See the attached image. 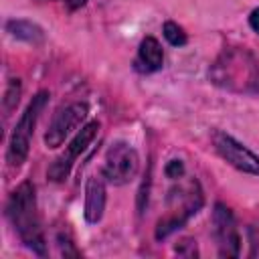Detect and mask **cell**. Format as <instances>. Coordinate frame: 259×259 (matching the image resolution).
Masks as SVG:
<instances>
[{"instance_id":"cell-10","label":"cell","mask_w":259,"mask_h":259,"mask_svg":"<svg viewBox=\"0 0 259 259\" xmlns=\"http://www.w3.org/2000/svg\"><path fill=\"white\" fill-rule=\"evenodd\" d=\"M103 174L89 176L85 182V200H83V217L89 225H97L103 219L105 204H107V188H105Z\"/></svg>"},{"instance_id":"cell-1","label":"cell","mask_w":259,"mask_h":259,"mask_svg":"<svg viewBox=\"0 0 259 259\" xmlns=\"http://www.w3.org/2000/svg\"><path fill=\"white\" fill-rule=\"evenodd\" d=\"M4 212L20 243L40 257L47 255V239L36 208V188L30 180H22L8 194Z\"/></svg>"},{"instance_id":"cell-5","label":"cell","mask_w":259,"mask_h":259,"mask_svg":"<svg viewBox=\"0 0 259 259\" xmlns=\"http://www.w3.org/2000/svg\"><path fill=\"white\" fill-rule=\"evenodd\" d=\"M99 127H101L99 119H91V121H87L85 125H81V130H79V132L73 136V140L65 146V152L59 154V156L49 164V168H47V178H49L51 182H65V180L69 178V174H71V170H73L77 158L93 144V140H95L97 134H99Z\"/></svg>"},{"instance_id":"cell-12","label":"cell","mask_w":259,"mask_h":259,"mask_svg":"<svg viewBox=\"0 0 259 259\" xmlns=\"http://www.w3.org/2000/svg\"><path fill=\"white\" fill-rule=\"evenodd\" d=\"M4 26H6V32L10 36H14L16 40L28 42V45H42L47 38L45 28L32 20H26V18H10V20H6Z\"/></svg>"},{"instance_id":"cell-7","label":"cell","mask_w":259,"mask_h":259,"mask_svg":"<svg viewBox=\"0 0 259 259\" xmlns=\"http://www.w3.org/2000/svg\"><path fill=\"white\" fill-rule=\"evenodd\" d=\"M89 115V105L85 101H73L61 109H57V113L53 115L47 132H45V146L51 150H57L65 144V140L73 134H77L79 125L85 121V117Z\"/></svg>"},{"instance_id":"cell-6","label":"cell","mask_w":259,"mask_h":259,"mask_svg":"<svg viewBox=\"0 0 259 259\" xmlns=\"http://www.w3.org/2000/svg\"><path fill=\"white\" fill-rule=\"evenodd\" d=\"M140 170V154L127 142H113L105 152V162L101 168L103 178L113 186L130 184Z\"/></svg>"},{"instance_id":"cell-11","label":"cell","mask_w":259,"mask_h":259,"mask_svg":"<svg viewBox=\"0 0 259 259\" xmlns=\"http://www.w3.org/2000/svg\"><path fill=\"white\" fill-rule=\"evenodd\" d=\"M162 67H164V49L160 40L154 36H144L134 59V71L140 75H152L158 73Z\"/></svg>"},{"instance_id":"cell-15","label":"cell","mask_w":259,"mask_h":259,"mask_svg":"<svg viewBox=\"0 0 259 259\" xmlns=\"http://www.w3.org/2000/svg\"><path fill=\"white\" fill-rule=\"evenodd\" d=\"M164 174L170 178V180H178L184 176V162L182 160H170L166 166H164Z\"/></svg>"},{"instance_id":"cell-9","label":"cell","mask_w":259,"mask_h":259,"mask_svg":"<svg viewBox=\"0 0 259 259\" xmlns=\"http://www.w3.org/2000/svg\"><path fill=\"white\" fill-rule=\"evenodd\" d=\"M212 235H214L221 257L241 255V233H239L237 219L233 210L223 202H214V208H212Z\"/></svg>"},{"instance_id":"cell-8","label":"cell","mask_w":259,"mask_h":259,"mask_svg":"<svg viewBox=\"0 0 259 259\" xmlns=\"http://www.w3.org/2000/svg\"><path fill=\"white\" fill-rule=\"evenodd\" d=\"M212 146L217 150V154L231 164L235 170L243 172V174H251V176H259V156L249 150L245 144H241L237 138H233L227 132L217 130L212 134Z\"/></svg>"},{"instance_id":"cell-3","label":"cell","mask_w":259,"mask_h":259,"mask_svg":"<svg viewBox=\"0 0 259 259\" xmlns=\"http://www.w3.org/2000/svg\"><path fill=\"white\" fill-rule=\"evenodd\" d=\"M168 204H170L168 212L156 223V229H154L156 241L168 239L172 233L182 229L190 221V217H194L202 208L204 194H202V188H200L198 180H190L188 184L170 190Z\"/></svg>"},{"instance_id":"cell-13","label":"cell","mask_w":259,"mask_h":259,"mask_svg":"<svg viewBox=\"0 0 259 259\" xmlns=\"http://www.w3.org/2000/svg\"><path fill=\"white\" fill-rule=\"evenodd\" d=\"M162 34H164V38H166L172 47H184V45L188 42L186 30H184L178 22H174V20H166V22H164Z\"/></svg>"},{"instance_id":"cell-14","label":"cell","mask_w":259,"mask_h":259,"mask_svg":"<svg viewBox=\"0 0 259 259\" xmlns=\"http://www.w3.org/2000/svg\"><path fill=\"white\" fill-rule=\"evenodd\" d=\"M18 99H20V79H10V83L4 91V99H2V107H4L6 115L18 105Z\"/></svg>"},{"instance_id":"cell-17","label":"cell","mask_w":259,"mask_h":259,"mask_svg":"<svg viewBox=\"0 0 259 259\" xmlns=\"http://www.w3.org/2000/svg\"><path fill=\"white\" fill-rule=\"evenodd\" d=\"M61 2H63L71 12H73V10H79V8H83V6L87 4V0H61Z\"/></svg>"},{"instance_id":"cell-2","label":"cell","mask_w":259,"mask_h":259,"mask_svg":"<svg viewBox=\"0 0 259 259\" xmlns=\"http://www.w3.org/2000/svg\"><path fill=\"white\" fill-rule=\"evenodd\" d=\"M208 79L233 93L259 95V61L247 49H225L210 65Z\"/></svg>"},{"instance_id":"cell-4","label":"cell","mask_w":259,"mask_h":259,"mask_svg":"<svg viewBox=\"0 0 259 259\" xmlns=\"http://www.w3.org/2000/svg\"><path fill=\"white\" fill-rule=\"evenodd\" d=\"M49 91L40 89L32 95V99L28 101V105L24 107V111L20 113L10 140H8V148H6V162L10 168H20L30 152V144H32V136H34V127L36 121L40 117V113L45 111L47 103H49Z\"/></svg>"},{"instance_id":"cell-16","label":"cell","mask_w":259,"mask_h":259,"mask_svg":"<svg viewBox=\"0 0 259 259\" xmlns=\"http://www.w3.org/2000/svg\"><path fill=\"white\" fill-rule=\"evenodd\" d=\"M247 20H249V26H251V30L259 34V6L251 10V14H249V18H247Z\"/></svg>"}]
</instances>
